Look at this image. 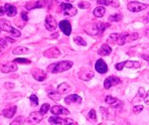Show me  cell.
Segmentation results:
<instances>
[{
	"instance_id": "cell-27",
	"label": "cell",
	"mask_w": 149,
	"mask_h": 125,
	"mask_svg": "<svg viewBox=\"0 0 149 125\" xmlns=\"http://www.w3.org/2000/svg\"><path fill=\"white\" fill-rule=\"evenodd\" d=\"M123 18V15L121 13H116V14H113L111 16H109L108 20L110 22H117V21H120L121 19Z\"/></svg>"
},
{
	"instance_id": "cell-4",
	"label": "cell",
	"mask_w": 149,
	"mask_h": 125,
	"mask_svg": "<svg viewBox=\"0 0 149 125\" xmlns=\"http://www.w3.org/2000/svg\"><path fill=\"white\" fill-rule=\"evenodd\" d=\"M139 38V34L137 32H133V34H121L118 36V39H117V43L118 45H123L125 43H130V41H136V39Z\"/></svg>"
},
{
	"instance_id": "cell-10",
	"label": "cell",
	"mask_w": 149,
	"mask_h": 125,
	"mask_svg": "<svg viewBox=\"0 0 149 125\" xmlns=\"http://www.w3.org/2000/svg\"><path fill=\"white\" fill-rule=\"evenodd\" d=\"M0 71L4 74H7V73H12V72H16L17 71V65L15 63H7V64H4L0 67Z\"/></svg>"
},
{
	"instance_id": "cell-31",
	"label": "cell",
	"mask_w": 149,
	"mask_h": 125,
	"mask_svg": "<svg viewBox=\"0 0 149 125\" xmlns=\"http://www.w3.org/2000/svg\"><path fill=\"white\" fill-rule=\"evenodd\" d=\"M29 100H30V102H31V106L36 107L37 105H38V99H37L36 95H34V94H32V95L30 96Z\"/></svg>"
},
{
	"instance_id": "cell-38",
	"label": "cell",
	"mask_w": 149,
	"mask_h": 125,
	"mask_svg": "<svg viewBox=\"0 0 149 125\" xmlns=\"http://www.w3.org/2000/svg\"><path fill=\"white\" fill-rule=\"evenodd\" d=\"M58 121H63V119L58 117V116H52V117L49 118V122H50V123H52V122H58Z\"/></svg>"
},
{
	"instance_id": "cell-34",
	"label": "cell",
	"mask_w": 149,
	"mask_h": 125,
	"mask_svg": "<svg viewBox=\"0 0 149 125\" xmlns=\"http://www.w3.org/2000/svg\"><path fill=\"white\" fill-rule=\"evenodd\" d=\"M118 36H119V34H110V36H109L108 41H109V43H117Z\"/></svg>"
},
{
	"instance_id": "cell-45",
	"label": "cell",
	"mask_w": 149,
	"mask_h": 125,
	"mask_svg": "<svg viewBox=\"0 0 149 125\" xmlns=\"http://www.w3.org/2000/svg\"><path fill=\"white\" fill-rule=\"evenodd\" d=\"M4 86H5V88H7V89H12V88L15 87V85L13 83H5Z\"/></svg>"
},
{
	"instance_id": "cell-13",
	"label": "cell",
	"mask_w": 149,
	"mask_h": 125,
	"mask_svg": "<svg viewBox=\"0 0 149 125\" xmlns=\"http://www.w3.org/2000/svg\"><path fill=\"white\" fill-rule=\"evenodd\" d=\"M43 56L47 57V58H50V59H56L61 56V52L56 49V47H52L49 50H45V52H43Z\"/></svg>"
},
{
	"instance_id": "cell-8",
	"label": "cell",
	"mask_w": 149,
	"mask_h": 125,
	"mask_svg": "<svg viewBox=\"0 0 149 125\" xmlns=\"http://www.w3.org/2000/svg\"><path fill=\"white\" fill-rule=\"evenodd\" d=\"M94 77V72L90 68H83L79 73V78L83 81H89Z\"/></svg>"
},
{
	"instance_id": "cell-51",
	"label": "cell",
	"mask_w": 149,
	"mask_h": 125,
	"mask_svg": "<svg viewBox=\"0 0 149 125\" xmlns=\"http://www.w3.org/2000/svg\"><path fill=\"white\" fill-rule=\"evenodd\" d=\"M145 36H147V38H149V29H147V30H146V31H145Z\"/></svg>"
},
{
	"instance_id": "cell-46",
	"label": "cell",
	"mask_w": 149,
	"mask_h": 125,
	"mask_svg": "<svg viewBox=\"0 0 149 125\" xmlns=\"http://www.w3.org/2000/svg\"><path fill=\"white\" fill-rule=\"evenodd\" d=\"M4 8H3V6H0V16H1V15H3L4 14Z\"/></svg>"
},
{
	"instance_id": "cell-29",
	"label": "cell",
	"mask_w": 149,
	"mask_h": 125,
	"mask_svg": "<svg viewBox=\"0 0 149 125\" xmlns=\"http://www.w3.org/2000/svg\"><path fill=\"white\" fill-rule=\"evenodd\" d=\"M49 109H50L49 104H47V103H45V104H43L42 106L40 107V110H39V113H40L41 115H45V114H47V112H49Z\"/></svg>"
},
{
	"instance_id": "cell-24",
	"label": "cell",
	"mask_w": 149,
	"mask_h": 125,
	"mask_svg": "<svg viewBox=\"0 0 149 125\" xmlns=\"http://www.w3.org/2000/svg\"><path fill=\"white\" fill-rule=\"evenodd\" d=\"M141 66V64L136 61H126L125 62V67L127 69H137Z\"/></svg>"
},
{
	"instance_id": "cell-14",
	"label": "cell",
	"mask_w": 149,
	"mask_h": 125,
	"mask_svg": "<svg viewBox=\"0 0 149 125\" xmlns=\"http://www.w3.org/2000/svg\"><path fill=\"white\" fill-rule=\"evenodd\" d=\"M32 77L36 79L38 82H43V81L47 79V73L42 70H38V69H34L33 71L31 72Z\"/></svg>"
},
{
	"instance_id": "cell-43",
	"label": "cell",
	"mask_w": 149,
	"mask_h": 125,
	"mask_svg": "<svg viewBox=\"0 0 149 125\" xmlns=\"http://www.w3.org/2000/svg\"><path fill=\"white\" fill-rule=\"evenodd\" d=\"M143 99H144V102H145V104L146 105H149V91L147 92V93H145V95H144Z\"/></svg>"
},
{
	"instance_id": "cell-11",
	"label": "cell",
	"mask_w": 149,
	"mask_h": 125,
	"mask_svg": "<svg viewBox=\"0 0 149 125\" xmlns=\"http://www.w3.org/2000/svg\"><path fill=\"white\" fill-rule=\"evenodd\" d=\"M95 69L98 73L100 74H106L108 72V66L105 63V61H103L102 59L97 60V62L95 64Z\"/></svg>"
},
{
	"instance_id": "cell-41",
	"label": "cell",
	"mask_w": 149,
	"mask_h": 125,
	"mask_svg": "<svg viewBox=\"0 0 149 125\" xmlns=\"http://www.w3.org/2000/svg\"><path fill=\"white\" fill-rule=\"evenodd\" d=\"M7 45V41H6L5 38H0V47H5Z\"/></svg>"
},
{
	"instance_id": "cell-48",
	"label": "cell",
	"mask_w": 149,
	"mask_h": 125,
	"mask_svg": "<svg viewBox=\"0 0 149 125\" xmlns=\"http://www.w3.org/2000/svg\"><path fill=\"white\" fill-rule=\"evenodd\" d=\"M10 125H21V123L19 121H13L10 123Z\"/></svg>"
},
{
	"instance_id": "cell-42",
	"label": "cell",
	"mask_w": 149,
	"mask_h": 125,
	"mask_svg": "<svg viewBox=\"0 0 149 125\" xmlns=\"http://www.w3.org/2000/svg\"><path fill=\"white\" fill-rule=\"evenodd\" d=\"M56 2H58V3H73V2L74 1V0H54Z\"/></svg>"
},
{
	"instance_id": "cell-22",
	"label": "cell",
	"mask_w": 149,
	"mask_h": 125,
	"mask_svg": "<svg viewBox=\"0 0 149 125\" xmlns=\"http://www.w3.org/2000/svg\"><path fill=\"white\" fill-rule=\"evenodd\" d=\"M111 52H112L111 47H109L108 45H105V43L100 47V50H98V54H99L100 56H109Z\"/></svg>"
},
{
	"instance_id": "cell-35",
	"label": "cell",
	"mask_w": 149,
	"mask_h": 125,
	"mask_svg": "<svg viewBox=\"0 0 149 125\" xmlns=\"http://www.w3.org/2000/svg\"><path fill=\"white\" fill-rule=\"evenodd\" d=\"M88 117H89V119H91L92 121H96V119H97V116H96V111L94 110V109H92V110L89 112Z\"/></svg>"
},
{
	"instance_id": "cell-15",
	"label": "cell",
	"mask_w": 149,
	"mask_h": 125,
	"mask_svg": "<svg viewBox=\"0 0 149 125\" xmlns=\"http://www.w3.org/2000/svg\"><path fill=\"white\" fill-rule=\"evenodd\" d=\"M50 112H52L54 115L58 116V115H69L70 111L68 109L63 108L62 106H58V105H56L54 106L52 109H50Z\"/></svg>"
},
{
	"instance_id": "cell-3",
	"label": "cell",
	"mask_w": 149,
	"mask_h": 125,
	"mask_svg": "<svg viewBox=\"0 0 149 125\" xmlns=\"http://www.w3.org/2000/svg\"><path fill=\"white\" fill-rule=\"evenodd\" d=\"M3 30V31H6L8 34H10L11 36H15V38H19L21 36L20 31L16 28H14L13 26L11 25L10 21H8L7 19H4V18H1L0 19V31Z\"/></svg>"
},
{
	"instance_id": "cell-39",
	"label": "cell",
	"mask_w": 149,
	"mask_h": 125,
	"mask_svg": "<svg viewBox=\"0 0 149 125\" xmlns=\"http://www.w3.org/2000/svg\"><path fill=\"white\" fill-rule=\"evenodd\" d=\"M125 67V62H122V63H118L115 65V68L118 70V71H122L123 68Z\"/></svg>"
},
{
	"instance_id": "cell-17",
	"label": "cell",
	"mask_w": 149,
	"mask_h": 125,
	"mask_svg": "<svg viewBox=\"0 0 149 125\" xmlns=\"http://www.w3.org/2000/svg\"><path fill=\"white\" fill-rule=\"evenodd\" d=\"M105 101L106 103H108L109 105H111L113 108H118V107L122 106V102L120 100H118L117 98L115 97H112V96H107L105 98Z\"/></svg>"
},
{
	"instance_id": "cell-53",
	"label": "cell",
	"mask_w": 149,
	"mask_h": 125,
	"mask_svg": "<svg viewBox=\"0 0 149 125\" xmlns=\"http://www.w3.org/2000/svg\"><path fill=\"white\" fill-rule=\"evenodd\" d=\"M1 52H2V47H0V54H1Z\"/></svg>"
},
{
	"instance_id": "cell-9",
	"label": "cell",
	"mask_w": 149,
	"mask_h": 125,
	"mask_svg": "<svg viewBox=\"0 0 149 125\" xmlns=\"http://www.w3.org/2000/svg\"><path fill=\"white\" fill-rule=\"evenodd\" d=\"M121 82V79H119L118 77L115 76H110L105 80L104 82V88L105 89H110L111 87L115 86V85H118L119 83Z\"/></svg>"
},
{
	"instance_id": "cell-28",
	"label": "cell",
	"mask_w": 149,
	"mask_h": 125,
	"mask_svg": "<svg viewBox=\"0 0 149 125\" xmlns=\"http://www.w3.org/2000/svg\"><path fill=\"white\" fill-rule=\"evenodd\" d=\"M28 52V49L25 47H17L12 50L13 54H23Z\"/></svg>"
},
{
	"instance_id": "cell-52",
	"label": "cell",
	"mask_w": 149,
	"mask_h": 125,
	"mask_svg": "<svg viewBox=\"0 0 149 125\" xmlns=\"http://www.w3.org/2000/svg\"><path fill=\"white\" fill-rule=\"evenodd\" d=\"M145 21H147V22H149V12H148L147 16L145 17Z\"/></svg>"
},
{
	"instance_id": "cell-6",
	"label": "cell",
	"mask_w": 149,
	"mask_h": 125,
	"mask_svg": "<svg viewBox=\"0 0 149 125\" xmlns=\"http://www.w3.org/2000/svg\"><path fill=\"white\" fill-rule=\"evenodd\" d=\"M127 8H128L129 11L139 12V11H142V10L146 9V8H147V5L144 3H141V2L132 1V2H129L128 5H127Z\"/></svg>"
},
{
	"instance_id": "cell-33",
	"label": "cell",
	"mask_w": 149,
	"mask_h": 125,
	"mask_svg": "<svg viewBox=\"0 0 149 125\" xmlns=\"http://www.w3.org/2000/svg\"><path fill=\"white\" fill-rule=\"evenodd\" d=\"M78 6L80 8H82V9H87V8H90L91 4H90V2H88V1H82L78 4Z\"/></svg>"
},
{
	"instance_id": "cell-23",
	"label": "cell",
	"mask_w": 149,
	"mask_h": 125,
	"mask_svg": "<svg viewBox=\"0 0 149 125\" xmlns=\"http://www.w3.org/2000/svg\"><path fill=\"white\" fill-rule=\"evenodd\" d=\"M70 90H71V87H70V85L67 84V83H62V84H60L58 87V92L60 94H65V93H68V92H70Z\"/></svg>"
},
{
	"instance_id": "cell-16",
	"label": "cell",
	"mask_w": 149,
	"mask_h": 125,
	"mask_svg": "<svg viewBox=\"0 0 149 125\" xmlns=\"http://www.w3.org/2000/svg\"><path fill=\"white\" fill-rule=\"evenodd\" d=\"M3 8H4V12H5V14L8 15V16L13 17V16H15V15H16L17 9H16V7H15L14 5H12V4H8V3L4 4Z\"/></svg>"
},
{
	"instance_id": "cell-47",
	"label": "cell",
	"mask_w": 149,
	"mask_h": 125,
	"mask_svg": "<svg viewBox=\"0 0 149 125\" xmlns=\"http://www.w3.org/2000/svg\"><path fill=\"white\" fill-rule=\"evenodd\" d=\"M52 125H63V121H58V122H52Z\"/></svg>"
},
{
	"instance_id": "cell-19",
	"label": "cell",
	"mask_w": 149,
	"mask_h": 125,
	"mask_svg": "<svg viewBox=\"0 0 149 125\" xmlns=\"http://www.w3.org/2000/svg\"><path fill=\"white\" fill-rule=\"evenodd\" d=\"M81 102H82V98L79 95H77V94L69 95L65 98V103H67V104H69V105L72 104V103H77V104H79V103H81Z\"/></svg>"
},
{
	"instance_id": "cell-25",
	"label": "cell",
	"mask_w": 149,
	"mask_h": 125,
	"mask_svg": "<svg viewBox=\"0 0 149 125\" xmlns=\"http://www.w3.org/2000/svg\"><path fill=\"white\" fill-rule=\"evenodd\" d=\"M105 12H106V9H105L104 6H99V7L95 8V9H94V11H93L94 15H95L96 17H99V18L104 16Z\"/></svg>"
},
{
	"instance_id": "cell-40",
	"label": "cell",
	"mask_w": 149,
	"mask_h": 125,
	"mask_svg": "<svg viewBox=\"0 0 149 125\" xmlns=\"http://www.w3.org/2000/svg\"><path fill=\"white\" fill-rule=\"evenodd\" d=\"M63 122L65 123V125H77L76 122H74L73 120H71V119H63Z\"/></svg>"
},
{
	"instance_id": "cell-26",
	"label": "cell",
	"mask_w": 149,
	"mask_h": 125,
	"mask_svg": "<svg viewBox=\"0 0 149 125\" xmlns=\"http://www.w3.org/2000/svg\"><path fill=\"white\" fill-rule=\"evenodd\" d=\"M47 95H49V97L50 99L54 100V101H58L61 98H62V95L56 91H49V93H47Z\"/></svg>"
},
{
	"instance_id": "cell-36",
	"label": "cell",
	"mask_w": 149,
	"mask_h": 125,
	"mask_svg": "<svg viewBox=\"0 0 149 125\" xmlns=\"http://www.w3.org/2000/svg\"><path fill=\"white\" fill-rule=\"evenodd\" d=\"M142 110H143V106H142V105H137V106H135L134 108H133V113L139 114Z\"/></svg>"
},
{
	"instance_id": "cell-44",
	"label": "cell",
	"mask_w": 149,
	"mask_h": 125,
	"mask_svg": "<svg viewBox=\"0 0 149 125\" xmlns=\"http://www.w3.org/2000/svg\"><path fill=\"white\" fill-rule=\"evenodd\" d=\"M21 18H22L24 21H27V20H28L27 12H25V11H22V12H21Z\"/></svg>"
},
{
	"instance_id": "cell-18",
	"label": "cell",
	"mask_w": 149,
	"mask_h": 125,
	"mask_svg": "<svg viewBox=\"0 0 149 125\" xmlns=\"http://www.w3.org/2000/svg\"><path fill=\"white\" fill-rule=\"evenodd\" d=\"M45 6V1H36V2H28L26 3L25 8L27 10L36 9V8H42Z\"/></svg>"
},
{
	"instance_id": "cell-49",
	"label": "cell",
	"mask_w": 149,
	"mask_h": 125,
	"mask_svg": "<svg viewBox=\"0 0 149 125\" xmlns=\"http://www.w3.org/2000/svg\"><path fill=\"white\" fill-rule=\"evenodd\" d=\"M142 59H145V60H147L148 61V63H149V57H147V56H143V54H142Z\"/></svg>"
},
{
	"instance_id": "cell-2",
	"label": "cell",
	"mask_w": 149,
	"mask_h": 125,
	"mask_svg": "<svg viewBox=\"0 0 149 125\" xmlns=\"http://www.w3.org/2000/svg\"><path fill=\"white\" fill-rule=\"evenodd\" d=\"M107 26L109 24H104V23H90V24L86 25L85 27V31L90 36H96V34H100L106 29Z\"/></svg>"
},
{
	"instance_id": "cell-1",
	"label": "cell",
	"mask_w": 149,
	"mask_h": 125,
	"mask_svg": "<svg viewBox=\"0 0 149 125\" xmlns=\"http://www.w3.org/2000/svg\"><path fill=\"white\" fill-rule=\"evenodd\" d=\"M73 67V62L72 61H62L58 63H54L50 64L47 67V72L52 74H56V73H63L68 70H70Z\"/></svg>"
},
{
	"instance_id": "cell-20",
	"label": "cell",
	"mask_w": 149,
	"mask_h": 125,
	"mask_svg": "<svg viewBox=\"0 0 149 125\" xmlns=\"http://www.w3.org/2000/svg\"><path fill=\"white\" fill-rule=\"evenodd\" d=\"M16 110H17L16 106H12V107H10V108H6L2 111V115H3L5 118H12L13 116L15 115V113H16Z\"/></svg>"
},
{
	"instance_id": "cell-21",
	"label": "cell",
	"mask_w": 149,
	"mask_h": 125,
	"mask_svg": "<svg viewBox=\"0 0 149 125\" xmlns=\"http://www.w3.org/2000/svg\"><path fill=\"white\" fill-rule=\"evenodd\" d=\"M41 119H42V115L39 112H32L29 115V117H28V121L32 122V123H37Z\"/></svg>"
},
{
	"instance_id": "cell-30",
	"label": "cell",
	"mask_w": 149,
	"mask_h": 125,
	"mask_svg": "<svg viewBox=\"0 0 149 125\" xmlns=\"http://www.w3.org/2000/svg\"><path fill=\"white\" fill-rule=\"evenodd\" d=\"M74 41L78 45H84V47L85 45H87V43L84 41V38H81V36H76V38H74Z\"/></svg>"
},
{
	"instance_id": "cell-12",
	"label": "cell",
	"mask_w": 149,
	"mask_h": 125,
	"mask_svg": "<svg viewBox=\"0 0 149 125\" xmlns=\"http://www.w3.org/2000/svg\"><path fill=\"white\" fill-rule=\"evenodd\" d=\"M58 26H60L61 30L65 34V36H70L72 32V25L71 22L69 20H62L60 23H58Z\"/></svg>"
},
{
	"instance_id": "cell-37",
	"label": "cell",
	"mask_w": 149,
	"mask_h": 125,
	"mask_svg": "<svg viewBox=\"0 0 149 125\" xmlns=\"http://www.w3.org/2000/svg\"><path fill=\"white\" fill-rule=\"evenodd\" d=\"M97 3L99 5H104V6H108L111 4L110 0H97Z\"/></svg>"
},
{
	"instance_id": "cell-7",
	"label": "cell",
	"mask_w": 149,
	"mask_h": 125,
	"mask_svg": "<svg viewBox=\"0 0 149 125\" xmlns=\"http://www.w3.org/2000/svg\"><path fill=\"white\" fill-rule=\"evenodd\" d=\"M45 27H47V30H49V31H54V30L56 29L58 23H56V20L54 19V16H52V15H47V16L45 17Z\"/></svg>"
},
{
	"instance_id": "cell-50",
	"label": "cell",
	"mask_w": 149,
	"mask_h": 125,
	"mask_svg": "<svg viewBox=\"0 0 149 125\" xmlns=\"http://www.w3.org/2000/svg\"><path fill=\"white\" fill-rule=\"evenodd\" d=\"M58 32H56V34H52V38H58Z\"/></svg>"
},
{
	"instance_id": "cell-32",
	"label": "cell",
	"mask_w": 149,
	"mask_h": 125,
	"mask_svg": "<svg viewBox=\"0 0 149 125\" xmlns=\"http://www.w3.org/2000/svg\"><path fill=\"white\" fill-rule=\"evenodd\" d=\"M13 63L15 64H25V65H29L30 64V61L27 60V59H23V58H18V59H15L14 61H13Z\"/></svg>"
},
{
	"instance_id": "cell-5",
	"label": "cell",
	"mask_w": 149,
	"mask_h": 125,
	"mask_svg": "<svg viewBox=\"0 0 149 125\" xmlns=\"http://www.w3.org/2000/svg\"><path fill=\"white\" fill-rule=\"evenodd\" d=\"M61 8H62L63 14L65 16H69V17H73L77 14L78 10L76 7H74L71 3H63L61 4Z\"/></svg>"
}]
</instances>
